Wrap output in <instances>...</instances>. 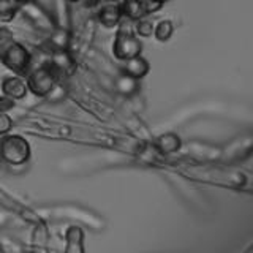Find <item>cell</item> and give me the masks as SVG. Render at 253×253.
<instances>
[{
  "label": "cell",
  "instance_id": "44dd1931",
  "mask_svg": "<svg viewBox=\"0 0 253 253\" xmlns=\"http://www.w3.org/2000/svg\"><path fill=\"white\" fill-rule=\"evenodd\" d=\"M150 2H155V3H163V2H166V0H150Z\"/></svg>",
  "mask_w": 253,
  "mask_h": 253
},
{
  "label": "cell",
  "instance_id": "7c38bea8",
  "mask_svg": "<svg viewBox=\"0 0 253 253\" xmlns=\"http://www.w3.org/2000/svg\"><path fill=\"white\" fill-rule=\"evenodd\" d=\"M65 239H67V247L65 252L68 253H73V252H84L83 247V239H84V234H83V229L79 226H70L68 231L65 234Z\"/></svg>",
  "mask_w": 253,
  "mask_h": 253
},
{
  "label": "cell",
  "instance_id": "3957f363",
  "mask_svg": "<svg viewBox=\"0 0 253 253\" xmlns=\"http://www.w3.org/2000/svg\"><path fill=\"white\" fill-rule=\"evenodd\" d=\"M0 62H2L8 70H11L14 75L26 76L32 65V55L21 43L13 42L10 46H6L5 49L0 52Z\"/></svg>",
  "mask_w": 253,
  "mask_h": 253
},
{
  "label": "cell",
  "instance_id": "d6986e66",
  "mask_svg": "<svg viewBox=\"0 0 253 253\" xmlns=\"http://www.w3.org/2000/svg\"><path fill=\"white\" fill-rule=\"evenodd\" d=\"M14 106V100H11V98H8V97H0V113H8L11 108Z\"/></svg>",
  "mask_w": 253,
  "mask_h": 253
},
{
  "label": "cell",
  "instance_id": "7a4b0ae2",
  "mask_svg": "<svg viewBox=\"0 0 253 253\" xmlns=\"http://www.w3.org/2000/svg\"><path fill=\"white\" fill-rule=\"evenodd\" d=\"M30 157V144L21 134H3L0 139V158L10 165H22Z\"/></svg>",
  "mask_w": 253,
  "mask_h": 253
},
{
  "label": "cell",
  "instance_id": "6da1fadb",
  "mask_svg": "<svg viewBox=\"0 0 253 253\" xmlns=\"http://www.w3.org/2000/svg\"><path fill=\"white\" fill-rule=\"evenodd\" d=\"M57 83L60 81L57 75H55V71L52 70L49 60L43 62L42 65L34 70H29L26 75L27 89L37 97H46Z\"/></svg>",
  "mask_w": 253,
  "mask_h": 253
},
{
  "label": "cell",
  "instance_id": "9c48e42d",
  "mask_svg": "<svg viewBox=\"0 0 253 253\" xmlns=\"http://www.w3.org/2000/svg\"><path fill=\"white\" fill-rule=\"evenodd\" d=\"M180 146H182V141L176 133H165L162 136H158L152 144L155 152L162 155H169V154L177 152Z\"/></svg>",
  "mask_w": 253,
  "mask_h": 253
},
{
  "label": "cell",
  "instance_id": "2e32d148",
  "mask_svg": "<svg viewBox=\"0 0 253 253\" xmlns=\"http://www.w3.org/2000/svg\"><path fill=\"white\" fill-rule=\"evenodd\" d=\"M14 42V35L10 29L0 27V52H2L6 46H10Z\"/></svg>",
  "mask_w": 253,
  "mask_h": 253
},
{
  "label": "cell",
  "instance_id": "ffe728a7",
  "mask_svg": "<svg viewBox=\"0 0 253 253\" xmlns=\"http://www.w3.org/2000/svg\"><path fill=\"white\" fill-rule=\"evenodd\" d=\"M14 2H18L19 5H22V3H27V2H32V0H14Z\"/></svg>",
  "mask_w": 253,
  "mask_h": 253
},
{
  "label": "cell",
  "instance_id": "277c9868",
  "mask_svg": "<svg viewBox=\"0 0 253 253\" xmlns=\"http://www.w3.org/2000/svg\"><path fill=\"white\" fill-rule=\"evenodd\" d=\"M141 49H142V43L138 38H134L131 35L128 24L124 22L117 32L114 44H113L114 55L119 60H125V59L134 57V55H139Z\"/></svg>",
  "mask_w": 253,
  "mask_h": 253
},
{
  "label": "cell",
  "instance_id": "5b68a950",
  "mask_svg": "<svg viewBox=\"0 0 253 253\" xmlns=\"http://www.w3.org/2000/svg\"><path fill=\"white\" fill-rule=\"evenodd\" d=\"M47 60H49L52 70L55 71V75H57L59 81H62V79H65V78L73 76V73L76 71V62L68 54L67 49L51 52L49 59H47Z\"/></svg>",
  "mask_w": 253,
  "mask_h": 253
},
{
  "label": "cell",
  "instance_id": "8fae6325",
  "mask_svg": "<svg viewBox=\"0 0 253 253\" xmlns=\"http://www.w3.org/2000/svg\"><path fill=\"white\" fill-rule=\"evenodd\" d=\"M114 85L116 90L124 97H133L139 92V79H134L125 73H121L114 79Z\"/></svg>",
  "mask_w": 253,
  "mask_h": 253
},
{
  "label": "cell",
  "instance_id": "9a60e30c",
  "mask_svg": "<svg viewBox=\"0 0 253 253\" xmlns=\"http://www.w3.org/2000/svg\"><path fill=\"white\" fill-rule=\"evenodd\" d=\"M172 30V24L169 21H160L157 24V27H154V35L160 42H166V40L171 38Z\"/></svg>",
  "mask_w": 253,
  "mask_h": 253
},
{
  "label": "cell",
  "instance_id": "ba28073f",
  "mask_svg": "<svg viewBox=\"0 0 253 253\" xmlns=\"http://www.w3.org/2000/svg\"><path fill=\"white\" fill-rule=\"evenodd\" d=\"M149 70H150L149 62L144 57H141V54L122 60V73L128 75L134 79H142L149 73Z\"/></svg>",
  "mask_w": 253,
  "mask_h": 253
},
{
  "label": "cell",
  "instance_id": "4fadbf2b",
  "mask_svg": "<svg viewBox=\"0 0 253 253\" xmlns=\"http://www.w3.org/2000/svg\"><path fill=\"white\" fill-rule=\"evenodd\" d=\"M47 44H49L51 51H62V49H67L68 44H70V34L67 30L60 29H54L49 35V40H47Z\"/></svg>",
  "mask_w": 253,
  "mask_h": 253
},
{
  "label": "cell",
  "instance_id": "8992f818",
  "mask_svg": "<svg viewBox=\"0 0 253 253\" xmlns=\"http://www.w3.org/2000/svg\"><path fill=\"white\" fill-rule=\"evenodd\" d=\"M22 11L38 29H42L44 32H52L55 29L51 16L47 14L42 6L37 5L35 0H32V2H27V3H22Z\"/></svg>",
  "mask_w": 253,
  "mask_h": 253
},
{
  "label": "cell",
  "instance_id": "7402d4cb",
  "mask_svg": "<svg viewBox=\"0 0 253 253\" xmlns=\"http://www.w3.org/2000/svg\"><path fill=\"white\" fill-rule=\"evenodd\" d=\"M71 2H78V0H71Z\"/></svg>",
  "mask_w": 253,
  "mask_h": 253
},
{
  "label": "cell",
  "instance_id": "ac0fdd59",
  "mask_svg": "<svg viewBox=\"0 0 253 253\" xmlns=\"http://www.w3.org/2000/svg\"><path fill=\"white\" fill-rule=\"evenodd\" d=\"M13 128V119L8 113H0V136H3L8 131Z\"/></svg>",
  "mask_w": 253,
  "mask_h": 253
},
{
  "label": "cell",
  "instance_id": "5bb4252c",
  "mask_svg": "<svg viewBox=\"0 0 253 253\" xmlns=\"http://www.w3.org/2000/svg\"><path fill=\"white\" fill-rule=\"evenodd\" d=\"M19 3L14 0H0V21L13 19L14 13L18 11Z\"/></svg>",
  "mask_w": 253,
  "mask_h": 253
},
{
  "label": "cell",
  "instance_id": "30bf717a",
  "mask_svg": "<svg viewBox=\"0 0 253 253\" xmlns=\"http://www.w3.org/2000/svg\"><path fill=\"white\" fill-rule=\"evenodd\" d=\"M122 6L119 3H106L100 8L98 19L105 27H114L122 19Z\"/></svg>",
  "mask_w": 253,
  "mask_h": 253
},
{
  "label": "cell",
  "instance_id": "e0dca14e",
  "mask_svg": "<svg viewBox=\"0 0 253 253\" xmlns=\"http://www.w3.org/2000/svg\"><path fill=\"white\" fill-rule=\"evenodd\" d=\"M136 32L141 37H150L154 34V24L150 21H144V19H138L136 24Z\"/></svg>",
  "mask_w": 253,
  "mask_h": 253
},
{
  "label": "cell",
  "instance_id": "52a82bcc",
  "mask_svg": "<svg viewBox=\"0 0 253 253\" xmlns=\"http://www.w3.org/2000/svg\"><path fill=\"white\" fill-rule=\"evenodd\" d=\"M0 89H2V93L5 97L11 100H22L29 92L26 81L18 75L5 78L2 84H0Z\"/></svg>",
  "mask_w": 253,
  "mask_h": 253
}]
</instances>
